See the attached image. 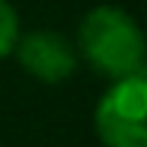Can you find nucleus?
I'll list each match as a JSON object with an SVG mask.
<instances>
[{
    "instance_id": "obj_1",
    "label": "nucleus",
    "mask_w": 147,
    "mask_h": 147,
    "mask_svg": "<svg viewBox=\"0 0 147 147\" xmlns=\"http://www.w3.org/2000/svg\"><path fill=\"white\" fill-rule=\"evenodd\" d=\"M75 51L111 81L144 72V33L120 6H93L78 24Z\"/></svg>"
},
{
    "instance_id": "obj_2",
    "label": "nucleus",
    "mask_w": 147,
    "mask_h": 147,
    "mask_svg": "<svg viewBox=\"0 0 147 147\" xmlns=\"http://www.w3.org/2000/svg\"><path fill=\"white\" fill-rule=\"evenodd\" d=\"M93 126L105 147H147V75L135 72L111 81L93 111Z\"/></svg>"
},
{
    "instance_id": "obj_3",
    "label": "nucleus",
    "mask_w": 147,
    "mask_h": 147,
    "mask_svg": "<svg viewBox=\"0 0 147 147\" xmlns=\"http://www.w3.org/2000/svg\"><path fill=\"white\" fill-rule=\"evenodd\" d=\"M18 66L27 75H33L42 84H60L75 72L78 51L75 42L66 39L57 30H30L18 33V42L12 48Z\"/></svg>"
},
{
    "instance_id": "obj_4",
    "label": "nucleus",
    "mask_w": 147,
    "mask_h": 147,
    "mask_svg": "<svg viewBox=\"0 0 147 147\" xmlns=\"http://www.w3.org/2000/svg\"><path fill=\"white\" fill-rule=\"evenodd\" d=\"M18 33H21L18 12L12 9L9 0H0V60L12 54V48L18 42Z\"/></svg>"
}]
</instances>
